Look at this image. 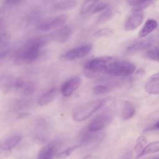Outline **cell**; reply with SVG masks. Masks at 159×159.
<instances>
[{
	"instance_id": "cell-1",
	"label": "cell",
	"mask_w": 159,
	"mask_h": 159,
	"mask_svg": "<svg viewBox=\"0 0 159 159\" xmlns=\"http://www.w3.org/2000/svg\"><path fill=\"white\" fill-rule=\"evenodd\" d=\"M50 39L51 36H40L27 40L17 50L14 61L17 64H29L34 62L40 55L41 49Z\"/></svg>"
},
{
	"instance_id": "cell-2",
	"label": "cell",
	"mask_w": 159,
	"mask_h": 159,
	"mask_svg": "<svg viewBox=\"0 0 159 159\" xmlns=\"http://www.w3.org/2000/svg\"><path fill=\"white\" fill-rule=\"evenodd\" d=\"M112 60V57L109 56L99 57L89 60L84 66V75L88 78H94L102 73L105 74Z\"/></svg>"
},
{
	"instance_id": "cell-3",
	"label": "cell",
	"mask_w": 159,
	"mask_h": 159,
	"mask_svg": "<svg viewBox=\"0 0 159 159\" xmlns=\"http://www.w3.org/2000/svg\"><path fill=\"white\" fill-rule=\"evenodd\" d=\"M106 99H100L90 101L78 106L73 113V119L76 122H82L91 116L98 109L102 107Z\"/></svg>"
},
{
	"instance_id": "cell-4",
	"label": "cell",
	"mask_w": 159,
	"mask_h": 159,
	"mask_svg": "<svg viewBox=\"0 0 159 159\" xmlns=\"http://www.w3.org/2000/svg\"><path fill=\"white\" fill-rule=\"evenodd\" d=\"M135 70L136 66L132 62L113 60L109 65L105 74L114 77H124L133 74Z\"/></svg>"
},
{
	"instance_id": "cell-5",
	"label": "cell",
	"mask_w": 159,
	"mask_h": 159,
	"mask_svg": "<svg viewBox=\"0 0 159 159\" xmlns=\"http://www.w3.org/2000/svg\"><path fill=\"white\" fill-rule=\"evenodd\" d=\"M33 138L35 142L45 143L50 135V128L47 121L44 119H38L33 129Z\"/></svg>"
},
{
	"instance_id": "cell-6",
	"label": "cell",
	"mask_w": 159,
	"mask_h": 159,
	"mask_svg": "<svg viewBox=\"0 0 159 159\" xmlns=\"http://www.w3.org/2000/svg\"><path fill=\"white\" fill-rule=\"evenodd\" d=\"M112 119L113 115L110 111H104L90 121L87 129L90 132H100L111 122Z\"/></svg>"
},
{
	"instance_id": "cell-7",
	"label": "cell",
	"mask_w": 159,
	"mask_h": 159,
	"mask_svg": "<svg viewBox=\"0 0 159 159\" xmlns=\"http://www.w3.org/2000/svg\"><path fill=\"white\" fill-rule=\"evenodd\" d=\"M68 16L66 14H61L39 22L37 24V28L42 31H47L55 29L63 26L66 22Z\"/></svg>"
},
{
	"instance_id": "cell-8",
	"label": "cell",
	"mask_w": 159,
	"mask_h": 159,
	"mask_svg": "<svg viewBox=\"0 0 159 159\" xmlns=\"http://www.w3.org/2000/svg\"><path fill=\"white\" fill-rule=\"evenodd\" d=\"M91 44H84L78 47L73 48L66 52L61 56V58L64 60L71 61L80 59L86 56L92 50Z\"/></svg>"
},
{
	"instance_id": "cell-9",
	"label": "cell",
	"mask_w": 159,
	"mask_h": 159,
	"mask_svg": "<svg viewBox=\"0 0 159 159\" xmlns=\"http://www.w3.org/2000/svg\"><path fill=\"white\" fill-rule=\"evenodd\" d=\"M144 19V13L142 10L132 9V11L125 23V30L132 31L137 29Z\"/></svg>"
},
{
	"instance_id": "cell-10",
	"label": "cell",
	"mask_w": 159,
	"mask_h": 159,
	"mask_svg": "<svg viewBox=\"0 0 159 159\" xmlns=\"http://www.w3.org/2000/svg\"><path fill=\"white\" fill-rule=\"evenodd\" d=\"M60 146V142L57 140L47 143L39 151L37 159H53L55 156H57Z\"/></svg>"
},
{
	"instance_id": "cell-11",
	"label": "cell",
	"mask_w": 159,
	"mask_h": 159,
	"mask_svg": "<svg viewBox=\"0 0 159 159\" xmlns=\"http://www.w3.org/2000/svg\"><path fill=\"white\" fill-rule=\"evenodd\" d=\"M103 137L101 132H90L87 129L83 131L78 136L80 145L83 147L88 146L97 141L100 140Z\"/></svg>"
},
{
	"instance_id": "cell-12",
	"label": "cell",
	"mask_w": 159,
	"mask_h": 159,
	"mask_svg": "<svg viewBox=\"0 0 159 159\" xmlns=\"http://www.w3.org/2000/svg\"><path fill=\"white\" fill-rule=\"evenodd\" d=\"M73 33V27L70 25H65L62 26L53 34H52V39H53L58 43H64L68 40Z\"/></svg>"
},
{
	"instance_id": "cell-13",
	"label": "cell",
	"mask_w": 159,
	"mask_h": 159,
	"mask_svg": "<svg viewBox=\"0 0 159 159\" xmlns=\"http://www.w3.org/2000/svg\"><path fill=\"white\" fill-rule=\"evenodd\" d=\"M80 84L81 80L79 77L71 78L63 84L60 89L61 93L65 97H70L78 89Z\"/></svg>"
},
{
	"instance_id": "cell-14",
	"label": "cell",
	"mask_w": 159,
	"mask_h": 159,
	"mask_svg": "<svg viewBox=\"0 0 159 159\" xmlns=\"http://www.w3.org/2000/svg\"><path fill=\"white\" fill-rule=\"evenodd\" d=\"M58 95L56 88H52L42 94L38 99L37 104L40 106H45L52 102Z\"/></svg>"
},
{
	"instance_id": "cell-15",
	"label": "cell",
	"mask_w": 159,
	"mask_h": 159,
	"mask_svg": "<svg viewBox=\"0 0 159 159\" xmlns=\"http://www.w3.org/2000/svg\"><path fill=\"white\" fill-rule=\"evenodd\" d=\"M22 137L20 135L15 134L11 135L4 140L0 145V149L5 151L11 152V150L16 147L21 141Z\"/></svg>"
},
{
	"instance_id": "cell-16",
	"label": "cell",
	"mask_w": 159,
	"mask_h": 159,
	"mask_svg": "<svg viewBox=\"0 0 159 159\" xmlns=\"http://www.w3.org/2000/svg\"><path fill=\"white\" fill-rule=\"evenodd\" d=\"M11 42V35L6 29L2 19L0 18V50L8 48Z\"/></svg>"
},
{
	"instance_id": "cell-17",
	"label": "cell",
	"mask_w": 159,
	"mask_h": 159,
	"mask_svg": "<svg viewBox=\"0 0 159 159\" xmlns=\"http://www.w3.org/2000/svg\"><path fill=\"white\" fill-rule=\"evenodd\" d=\"M157 25L158 24L156 20L152 18L148 19L139 33V37L143 38L149 35L157 27Z\"/></svg>"
},
{
	"instance_id": "cell-18",
	"label": "cell",
	"mask_w": 159,
	"mask_h": 159,
	"mask_svg": "<svg viewBox=\"0 0 159 159\" xmlns=\"http://www.w3.org/2000/svg\"><path fill=\"white\" fill-rule=\"evenodd\" d=\"M152 44V41L150 39H145L141 41L137 42L131 45H130L127 51L129 53H134L139 51H141L150 47Z\"/></svg>"
},
{
	"instance_id": "cell-19",
	"label": "cell",
	"mask_w": 159,
	"mask_h": 159,
	"mask_svg": "<svg viewBox=\"0 0 159 159\" xmlns=\"http://www.w3.org/2000/svg\"><path fill=\"white\" fill-rule=\"evenodd\" d=\"M77 4V2L73 0L60 1L55 3L52 6V9L54 11H61L68 10L75 7Z\"/></svg>"
},
{
	"instance_id": "cell-20",
	"label": "cell",
	"mask_w": 159,
	"mask_h": 159,
	"mask_svg": "<svg viewBox=\"0 0 159 159\" xmlns=\"http://www.w3.org/2000/svg\"><path fill=\"white\" fill-rule=\"evenodd\" d=\"M135 114V109L132 103L129 101L124 102V106L122 109V117L124 120H128L132 119Z\"/></svg>"
},
{
	"instance_id": "cell-21",
	"label": "cell",
	"mask_w": 159,
	"mask_h": 159,
	"mask_svg": "<svg viewBox=\"0 0 159 159\" xmlns=\"http://www.w3.org/2000/svg\"><path fill=\"white\" fill-rule=\"evenodd\" d=\"M157 152H159V141L151 142L147 145H146V147L143 148V150L139 155H137L136 159H139L145 155Z\"/></svg>"
},
{
	"instance_id": "cell-22",
	"label": "cell",
	"mask_w": 159,
	"mask_h": 159,
	"mask_svg": "<svg viewBox=\"0 0 159 159\" xmlns=\"http://www.w3.org/2000/svg\"><path fill=\"white\" fill-rule=\"evenodd\" d=\"M14 81L7 76L0 77V92L6 94L13 88Z\"/></svg>"
},
{
	"instance_id": "cell-23",
	"label": "cell",
	"mask_w": 159,
	"mask_h": 159,
	"mask_svg": "<svg viewBox=\"0 0 159 159\" xmlns=\"http://www.w3.org/2000/svg\"><path fill=\"white\" fill-rule=\"evenodd\" d=\"M36 90L35 84L30 81H24V84L20 91L25 96H30L32 95Z\"/></svg>"
},
{
	"instance_id": "cell-24",
	"label": "cell",
	"mask_w": 159,
	"mask_h": 159,
	"mask_svg": "<svg viewBox=\"0 0 159 159\" xmlns=\"http://www.w3.org/2000/svg\"><path fill=\"white\" fill-rule=\"evenodd\" d=\"M147 93L152 94H159V80L147 81L144 86Z\"/></svg>"
},
{
	"instance_id": "cell-25",
	"label": "cell",
	"mask_w": 159,
	"mask_h": 159,
	"mask_svg": "<svg viewBox=\"0 0 159 159\" xmlns=\"http://www.w3.org/2000/svg\"><path fill=\"white\" fill-rule=\"evenodd\" d=\"M147 143V140L145 136L141 135L137 138L134 147V150L137 153V155H139L146 147Z\"/></svg>"
},
{
	"instance_id": "cell-26",
	"label": "cell",
	"mask_w": 159,
	"mask_h": 159,
	"mask_svg": "<svg viewBox=\"0 0 159 159\" xmlns=\"http://www.w3.org/2000/svg\"><path fill=\"white\" fill-rule=\"evenodd\" d=\"M113 13L111 9H106L96 19L97 24H103L108 21L112 16Z\"/></svg>"
},
{
	"instance_id": "cell-27",
	"label": "cell",
	"mask_w": 159,
	"mask_h": 159,
	"mask_svg": "<svg viewBox=\"0 0 159 159\" xmlns=\"http://www.w3.org/2000/svg\"><path fill=\"white\" fill-rule=\"evenodd\" d=\"M112 90V88L105 85V84H99L94 86L93 88V91L94 94L99 95V94H105L109 93Z\"/></svg>"
},
{
	"instance_id": "cell-28",
	"label": "cell",
	"mask_w": 159,
	"mask_h": 159,
	"mask_svg": "<svg viewBox=\"0 0 159 159\" xmlns=\"http://www.w3.org/2000/svg\"><path fill=\"white\" fill-rule=\"evenodd\" d=\"M96 1H86L83 2L80 12L81 14L84 15L88 13H91L92 11V9L96 3Z\"/></svg>"
},
{
	"instance_id": "cell-29",
	"label": "cell",
	"mask_w": 159,
	"mask_h": 159,
	"mask_svg": "<svg viewBox=\"0 0 159 159\" xmlns=\"http://www.w3.org/2000/svg\"><path fill=\"white\" fill-rule=\"evenodd\" d=\"M114 34V30L109 28H104L98 30L94 34V36L98 38L109 37Z\"/></svg>"
},
{
	"instance_id": "cell-30",
	"label": "cell",
	"mask_w": 159,
	"mask_h": 159,
	"mask_svg": "<svg viewBox=\"0 0 159 159\" xmlns=\"http://www.w3.org/2000/svg\"><path fill=\"white\" fill-rule=\"evenodd\" d=\"M107 7H108V4L107 2L96 1L91 14H95V13L101 12L102 11H104L106 9H107Z\"/></svg>"
},
{
	"instance_id": "cell-31",
	"label": "cell",
	"mask_w": 159,
	"mask_h": 159,
	"mask_svg": "<svg viewBox=\"0 0 159 159\" xmlns=\"http://www.w3.org/2000/svg\"><path fill=\"white\" fill-rule=\"evenodd\" d=\"M78 145H75V146H73V147H70L68 148H66V150H63V152H60L59 153H58L57 155V157L59 159H61V158H66L68 156H70L72 152L76 148H78Z\"/></svg>"
},
{
	"instance_id": "cell-32",
	"label": "cell",
	"mask_w": 159,
	"mask_h": 159,
	"mask_svg": "<svg viewBox=\"0 0 159 159\" xmlns=\"http://www.w3.org/2000/svg\"><path fill=\"white\" fill-rule=\"evenodd\" d=\"M147 56L150 60L159 62V48H155L150 50L147 52Z\"/></svg>"
},
{
	"instance_id": "cell-33",
	"label": "cell",
	"mask_w": 159,
	"mask_h": 159,
	"mask_svg": "<svg viewBox=\"0 0 159 159\" xmlns=\"http://www.w3.org/2000/svg\"><path fill=\"white\" fill-rule=\"evenodd\" d=\"M10 50H11L9 47L7 48H5V49L0 50V60L4 59V58H6L9 55Z\"/></svg>"
},
{
	"instance_id": "cell-34",
	"label": "cell",
	"mask_w": 159,
	"mask_h": 159,
	"mask_svg": "<svg viewBox=\"0 0 159 159\" xmlns=\"http://www.w3.org/2000/svg\"><path fill=\"white\" fill-rule=\"evenodd\" d=\"M148 81H157L159 80V72L153 74L148 80Z\"/></svg>"
},
{
	"instance_id": "cell-35",
	"label": "cell",
	"mask_w": 159,
	"mask_h": 159,
	"mask_svg": "<svg viewBox=\"0 0 159 159\" xmlns=\"http://www.w3.org/2000/svg\"><path fill=\"white\" fill-rule=\"evenodd\" d=\"M151 130H159V120L153 124V125L151 127Z\"/></svg>"
},
{
	"instance_id": "cell-36",
	"label": "cell",
	"mask_w": 159,
	"mask_h": 159,
	"mask_svg": "<svg viewBox=\"0 0 159 159\" xmlns=\"http://www.w3.org/2000/svg\"><path fill=\"white\" fill-rule=\"evenodd\" d=\"M29 116V114L25 113V112H23V113L19 114V116H17V118L18 119H24V118L27 117Z\"/></svg>"
},
{
	"instance_id": "cell-37",
	"label": "cell",
	"mask_w": 159,
	"mask_h": 159,
	"mask_svg": "<svg viewBox=\"0 0 159 159\" xmlns=\"http://www.w3.org/2000/svg\"><path fill=\"white\" fill-rule=\"evenodd\" d=\"M131 156H132L131 153L128 152V153H125L124 156H122L120 159H131Z\"/></svg>"
},
{
	"instance_id": "cell-38",
	"label": "cell",
	"mask_w": 159,
	"mask_h": 159,
	"mask_svg": "<svg viewBox=\"0 0 159 159\" xmlns=\"http://www.w3.org/2000/svg\"><path fill=\"white\" fill-rule=\"evenodd\" d=\"M150 159H159V155L155 156V157H153V158H150Z\"/></svg>"
}]
</instances>
